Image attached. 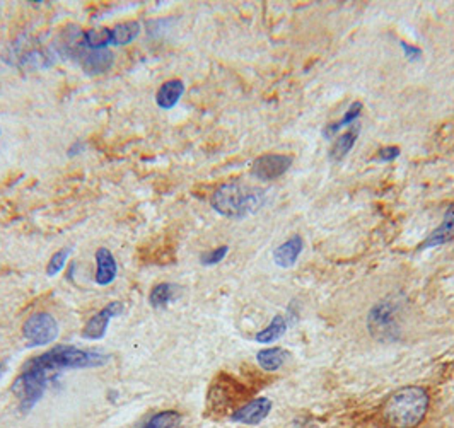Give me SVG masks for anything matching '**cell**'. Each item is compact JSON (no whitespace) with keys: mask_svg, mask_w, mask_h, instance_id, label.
<instances>
[{"mask_svg":"<svg viewBox=\"0 0 454 428\" xmlns=\"http://www.w3.org/2000/svg\"><path fill=\"white\" fill-rule=\"evenodd\" d=\"M178 290H180V287L174 285V283H159V285L154 287L151 294H149V302H151L154 309L167 307L171 302L176 300Z\"/></svg>","mask_w":454,"mask_h":428,"instance_id":"2e32d148","label":"cell"},{"mask_svg":"<svg viewBox=\"0 0 454 428\" xmlns=\"http://www.w3.org/2000/svg\"><path fill=\"white\" fill-rule=\"evenodd\" d=\"M400 154H402L400 147H396V145L382 147V149L378 150L376 161H381V163H391V161H395Z\"/></svg>","mask_w":454,"mask_h":428,"instance_id":"d4e9b609","label":"cell"},{"mask_svg":"<svg viewBox=\"0 0 454 428\" xmlns=\"http://www.w3.org/2000/svg\"><path fill=\"white\" fill-rule=\"evenodd\" d=\"M185 94V82L180 79L166 81L156 94V103L161 110H173Z\"/></svg>","mask_w":454,"mask_h":428,"instance_id":"4fadbf2b","label":"cell"},{"mask_svg":"<svg viewBox=\"0 0 454 428\" xmlns=\"http://www.w3.org/2000/svg\"><path fill=\"white\" fill-rule=\"evenodd\" d=\"M116 273L118 265L112 251H110L108 247H99V249L96 251L94 282L101 287L110 285V283H113V280L116 278Z\"/></svg>","mask_w":454,"mask_h":428,"instance_id":"8fae6325","label":"cell"},{"mask_svg":"<svg viewBox=\"0 0 454 428\" xmlns=\"http://www.w3.org/2000/svg\"><path fill=\"white\" fill-rule=\"evenodd\" d=\"M292 157L287 154H267L251 165V174L260 181H274L291 169Z\"/></svg>","mask_w":454,"mask_h":428,"instance_id":"ba28073f","label":"cell"},{"mask_svg":"<svg viewBox=\"0 0 454 428\" xmlns=\"http://www.w3.org/2000/svg\"><path fill=\"white\" fill-rule=\"evenodd\" d=\"M110 362V355L101 351L81 350L72 345H59V347L50 348L45 354L31 358L26 363L45 370L50 376H53L59 370L65 369H92V367H101Z\"/></svg>","mask_w":454,"mask_h":428,"instance_id":"3957f363","label":"cell"},{"mask_svg":"<svg viewBox=\"0 0 454 428\" xmlns=\"http://www.w3.org/2000/svg\"><path fill=\"white\" fill-rule=\"evenodd\" d=\"M181 425H183L181 413L174 411V409H166V411L152 415L142 428H181Z\"/></svg>","mask_w":454,"mask_h":428,"instance_id":"d6986e66","label":"cell"},{"mask_svg":"<svg viewBox=\"0 0 454 428\" xmlns=\"http://www.w3.org/2000/svg\"><path fill=\"white\" fill-rule=\"evenodd\" d=\"M52 379L53 376H50L45 370L24 363L23 370L12 384V393L19 399L21 413H30L37 406Z\"/></svg>","mask_w":454,"mask_h":428,"instance_id":"5b68a950","label":"cell"},{"mask_svg":"<svg viewBox=\"0 0 454 428\" xmlns=\"http://www.w3.org/2000/svg\"><path fill=\"white\" fill-rule=\"evenodd\" d=\"M79 152H82V143H81V142H76V143H74V145L69 149V156H70V157H74V156H77Z\"/></svg>","mask_w":454,"mask_h":428,"instance_id":"4316f807","label":"cell"},{"mask_svg":"<svg viewBox=\"0 0 454 428\" xmlns=\"http://www.w3.org/2000/svg\"><path fill=\"white\" fill-rule=\"evenodd\" d=\"M227 253H229L227 246H220V247H217V249L207 251V253H203L202 256H200V263H202L203 266L219 265L220 261L227 256Z\"/></svg>","mask_w":454,"mask_h":428,"instance_id":"cb8c5ba5","label":"cell"},{"mask_svg":"<svg viewBox=\"0 0 454 428\" xmlns=\"http://www.w3.org/2000/svg\"><path fill=\"white\" fill-rule=\"evenodd\" d=\"M357 136H359V128L357 127H352L349 132H345L343 135L338 136L330 149L331 159H335V161L343 159V157H345L347 154L352 150V147L355 145Z\"/></svg>","mask_w":454,"mask_h":428,"instance_id":"ffe728a7","label":"cell"},{"mask_svg":"<svg viewBox=\"0 0 454 428\" xmlns=\"http://www.w3.org/2000/svg\"><path fill=\"white\" fill-rule=\"evenodd\" d=\"M82 39L89 50H108V46H112V28L84 31Z\"/></svg>","mask_w":454,"mask_h":428,"instance_id":"44dd1931","label":"cell"},{"mask_svg":"<svg viewBox=\"0 0 454 428\" xmlns=\"http://www.w3.org/2000/svg\"><path fill=\"white\" fill-rule=\"evenodd\" d=\"M138 34H141V23H137V21L116 24V26L112 28V46L130 45Z\"/></svg>","mask_w":454,"mask_h":428,"instance_id":"e0dca14e","label":"cell"},{"mask_svg":"<svg viewBox=\"0 0 454 428\" xmlns=\"http://www.w3.org/2000/svg\"><path fill=\"white\" fill-rule=\"evenodd\" d=\"M121 312H123V304H121V302H116V300L110 302L106 307H103L101 311L96 312V314L92 316L87 323H85L84 329H82V338H85V340H91V341L105 338L112 319L114 318V316H120Z\"/></svg>","mask_w":454,"mask_h":428,"instance_id":"9c48e42d","label":"cell"},{"mask_svg":"<svg viewBox=\"0 0 454 428\" xmlns=\"http://www.w3.org/2000/svg\"><path fill=\"white\" fill-rule=\"evenodd\" d=\"M271 401L268 398H258L253 401L246 402V405L239 406L238 409L231 413V420L241 425H258L263 420L270 415L271 411Z\"/></svg>","mask_w":454,"mask_h":428,"instance_id":"30bf717a","label":"cell"},{"mask_svg":"<svg viewBox=\"0 0 454 428\" xmlns=\"http://www.w3.org/2000/svg\"><path fill=\"white\" fill-rule=\"evenodd\" d=\"M243 396H245L243 386H239L232 377L220 374L207 394V409L214 415H224L243 401Z\"/></svg>","mask_w":454,"mask_h":428,"instance_id":"8992f818","label":"cell"},{"mask_svg":"<svg viewBox=\"0 0 454 428\" xmlns=\"http://www.w3.org/2000/svg\"><path fill=\"white\" fill-rule=\"evenodd\" d=\"M429 405L431 396L427 389L420 386H405L386 399L381 416L389 428H417L425 420Z\"/></svg>","mask_w":454,"mask_h":428,"instance_id":"6da1fadb","label":"cell"},{"mask_svg":"<svg viewBox=\"0 0 454 428\" xmlns=\"http://www.w3.org/2000/svg\"><path fill=\"white\" fill-rule=\"evenodd\" d=\"M403 305L398 298H384L373 305L367 316V328L369 333L379 341H396L400 338V318H402Z\"/></svg>","mask_w":454,"mask_h":428,"instance_id":"277c9868","label":"cell"},{"mask_svg":"<svg viewBox=\"0 0 454 428\" xmlns=\"http://www.w3.org/2000/svg\"><path fill=\"white\" fill-rule=\"evenodd\" d=\"M265 201V192L253 186L226 183L210 196V205L217 214L229 218H243L255 214Z\"/></svg>","mask_w":454,"mask_h":428,"instance_id":"7a4b0ae2","label":"cell"},{"mask_svg":"<svg viewBox=\"0 0 454 428\" xmlns=\"http://www.w3.org/2000/svg\"><path fill=\"white\" fill-rule=\"evenodd\" d=\"M453 239H454V208H449V210L446 212V217L444 221H442V224L439 225L435 231L431 232V236L425 239V243L422 244L420 249L442 246V244H448L449 241Z\"/></svg>","mask_w":454,"mask_h":428,"instance_id":"5bb4252c","label":"cell"},{"mask_svg":"<svg viewBox=\"0 0 454 428\" xmlns=\"http://www.w3.org/2000/svg\"><path fill=\"white\" fill-rule=\"evenodd\" d=\"M285 331H287V319H285L284 316L278 314L271 319V323L265 329H262L258 334H256L255 340L262 345L274 343V341L280 340V338L284 336Z\"/></svg>","mask_w":454,"mask_h":428,"instance_id":"ac0fdd59","label":"cell"},{"mask_svg":"<svg viewBox=\"0 0 454 428\" xmlns=\"http://www.w3.org/2000/svg\"><path fill=\"white\" fill-rule=\"evenodd\" d=\"M59 333V323L50 312H37L30 316L23 325V336L31 348L53 343Z\"/></svg>","mask_w":454,"mask_h":428,"instance_id":"52a82bcc","label":"cell"},{"mask_svg":"<svg viewBox=\"0 0 454 428\" xmlns=\"http://www.w3.org/2000/svg\"><path fill=\"white\" fill-rule=\"evenodd\" d=\"M289 357H291V354H289L287 350H284V348H265V350H260L258 354H256V360H258L260 367H262L263 370H267V372H275V370L282 369L284 367V363L289 360Z\"/></svg>","mask_w":454,"mask_h":428,"instance_id":"9a60e30c","label":"cell"},{"mask_svg":"<svg viewBox=\"0 0 454 428\" xmlns=\"http://www.w3.org/2000/svg\"><path fill=\"white\" fill-rule=\"evenodd\" d=\"M304 249V239L301 236H292L291 239L285 241L284 244L275 249L274 253V261L280 268H291L298 263L299 256H301Z\"/></svg>","mask_w":454,"mask_h":428,"instance_id":"7c38bea8","label":"cell"},{"mask_svg":"<svg viewBox=\"0 0 454 428\" xmlns=\"http://www.w3.org/2000/svg\"><path fill=\"white\" fill-rule=\"evenodd\" d=\"M360 111H362V104H360L359 101H355V103H353L352 106L347 110L345 116H343L340 121H337V123H333V125H328L327 130H324V136H327V139H330V136L335 135V133L340 130L342 127H347V125H350L352 121H355L357 118H359Z\"/></svg>","mask_w":454,"mask_h":428,"instance_id":"7402d4cb","label":"cell"},{"mask_svg":"<svg viewBox=\"0 0 454 428\" xmlns=\"http://www.w3.org/2000/svg\"><path fill=\"white\" fill-rule=\"evenodd\" d=\"M69 254H70L69 247H63V249L56 251V253L50 258L48 265H46V275L48 276L59 275V273L63 269V266H65L67 260H69Z\"/></svg>","mask_w":454,"mask_h":428,"instance_id":"603a6c76","label":"cell"},{"mask_svg":"<svg viewBox=\"0 0 454 428\" xmlns=\"http://www.w3.org/2000/svg\"><path fill=\"white\" fill-rule=\"evenodd\" d=\"M402 48H403V52H405V57L410 60V62H417V60H420L422 50L418 48V46H412V45H409V43L402 41Z\"/></svg>","mask_w":454,"mask_h":428,"instance_id":"484cf974","label":"cell"}]
</instances>
